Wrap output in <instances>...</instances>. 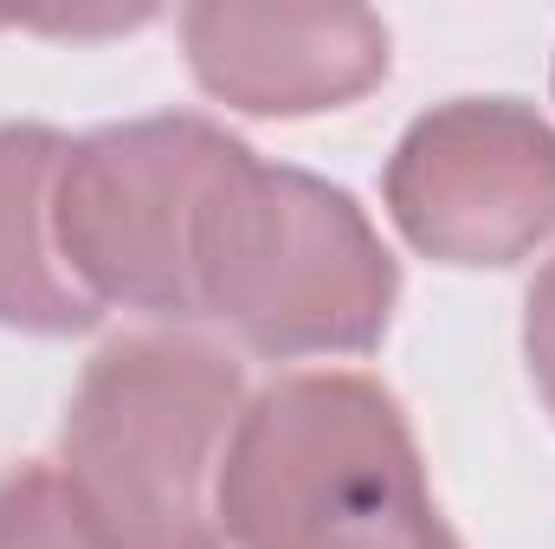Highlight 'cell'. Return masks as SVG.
<instances>
[{"label": "cell", "instance_id": "1", "mask_svg": "<svg viewBox=\"0 0 555 549\" xmlns=\"http://www.w3.org/2000/svg\"><path fill=\"white\" fill-rule=\"evenodd\" d=\"M227 549H459L401 401L369 375H284L220 465Z\"/></svg>", "mask_w": 555, "mask_h": 549}, {"label": "cell", "instance_id": "2", "mask_svg": "<svg viewBox=\"0 0 555 549\" xmlns=\"http://www.w3.org/2000/svg\"><path fill=\"white\" fill-rule=\"evenodd\" d=\"M246 375L188 330L104 343L65 408V478L111 549H227L220 465Z\"/></svg>", "mask_w": 555, "mask_h": 549}, {"label": "cell", "instance_id": "3", "mask_svg": "<svg viewBox=\"0 0 555 549\" xmlns=\"http://www.w3.org/2000/svg\"><path fill=\"white\" fill-rule=\"evenodd\" d=\"M194 297L278 362L362 356L395 317L401 266L343 188L246 149L194 220Z\"/></svg>", "mask_w": 555, "mask_h": 549}, {"label": "cell", "instance_id": "4", "mask_svg": "<svg viewBox=\"0 0 555 549\" xmlns=\"http://www.w3.org/2000/svg\"><path fill=\"white\" fill-rule=\"evenodd\" d=\"M246 155L207 117H137L72 142L52 194L65 272L104 310L124 304L162 323L201 317L194 220L214 181Z\"/></svg>", "mask_w": 555, "mask_h": 549}, {"label": "cell", "instance_id": "5", "mask_svg": "<svg viewBox=\"0 0 555 549\" xmlns=\"http://www.w3.org/2000/svg\"><path fill=\"white\" fill-rule=\"evenodd\" d=\"M388 214L439 266H517L555 233V130L517 98H452L388 162Z\"/></svg>", "mask_w": 555, "mask_h": 549}, {"label": "cell", "instance_id": "6", "mask_svg": "<svg viewBox=\"0 0 555 549\" xmlns=\"http://www.w3.org/2000/svg\"><path fill=\"white\" fill-rule=\"evenodd\" d=\"M181 46L207 98L253 117L343 111L388 78V26L369 7H188Z\"/></svg>", "mask_w": 555, "mask_h": 549}, {"label": "cell", "instance_id": "7", "mask_svg": "<svg viewBox=\"0 0 555 549\" xmlns=\"http://www.w3.org/2000/svg\"><path fill=\"white\" fill-rule=\"evenodd\" d=\"M65 149L46 124H0V323L26 336H72L104 317L65 272L52 227Z\"/></svg>", "mask_w": 555, "mask_h": 549}, {"label": "cell", "instance_id": "8", "mask_svg": "<svg viewBox=\"0 0 555 549\" xmlns=\"http://www.w3.org/2000/svg\"><path fill=\"white\" fill-rule=\"evenodd\" d=\"M0 549H111L59 465L0 472Z\"/></svg>", "mask_w": 555, "mask_h": 549}, {"label": "cell", "instance_id": "9", "mask_svg": "<svg viewBox=\"0 0 555 549\" xmlns=\"http://www.w3.org/2000/svg\"><path fill=\"white\" fill-rule=\"evenodd\" d=\"M524 349H530V375L543 388V401L555 413V259L537 272L530 304H524Z\"/></svg>", "mask_w": 555, "mask_h": 549}]
</instances>
